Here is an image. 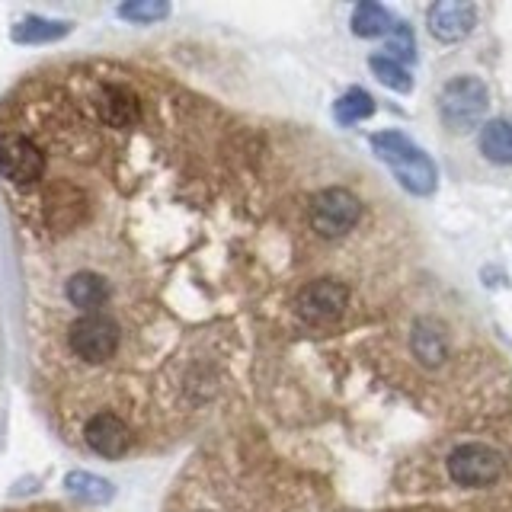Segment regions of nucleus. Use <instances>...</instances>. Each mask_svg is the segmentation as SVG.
Segmentation results:
<instances>
[{
    "instance_id": "obj_7",
    "label": "nucleus",
    "mask_w": 512,
    "mask_h": 512,
    "mask_svg": "<svg viewBox=\"0 0 512 512\" xmlns=\"http://www.w3.org/2000/svg\"><path fill=\"white\" fill-rule=\"evenodd\" d=\"M0 176L13 186H32L45 176V154L29 138H4L0 141Z\"/></svg>"
},
{
    "instance_id": "obj_13",
    "label": "nucleus",
    "mask_w": 512,
    "mask_h": 512,
    "mask_svg": "<svg viewBox=\"0 0 512 512\" xmlns=\"http://www.w3.org/2000/svg\"><path fill=\"white\" fill-rule=\"evenodd\" d=\"M64 490H68L77 503H90V506H100V503H109L116 490L106 477L100 474H90V471H71L64 477Z\"/></svg>"
},
{
    "instance_id": "obj_15",
    "label": "nucleus",
    "mask_w": 512,
    "mask_h": 512,
    "mask_svg": "<svg viewBox=\"0 0 512 512\" xmlns=\"http://www.w3.org/2000/svg\"><path fill=\"white\" fill-rule=\"evenodd\" d=\"M391 29H394V16L381 4H375V0H362V4L352 10V32L362 39L388 36Z\"/></svg>"
},
{
    "instance_id": "obj_8",
    "label": "nucleus",
    "mask_w": 512,
    "mask_h": 512,
    "mask_svg": "<svg viewBox=\"0 0 512 512\" xmlns=\"http://www.w3.org/2000/svg\"><path fill=\"white\" fill-rule=\"evenodd\" d=\"M477 26V7L471 0H439L429 7V32L439 42H461Z\"/></svg>"
},
{
    "instance_id": "obj_3",
    "label": "nucleus",
    "mask_w": 512,
    "mask_h": 512,
    "mask_svg": "<svg viewBox=\"0 0 512 512\" xmlns=\"http://www.w3.org/2000/svg\"><path fill=\"white\" fill-rule=\"evenodd\" d=\"M503 464L506 461L500 448H493L487 442H461L452 448L445 468L452 484L477 490V487H493L503 477Z\"/></svg>"
},
{
    "instance_id": "obj_10",
    "label": "nucleus",
    "mask_w": 512,
    "mask_h": 512,
    "mask_svg": "<svg viewBox=\"0 0 512 512\" xmlns=\"http://www.w3.org/2000/svg\"><path fill=\"white\" fill-rule=\"evenodd\" d=\"M96 109H100V119L109 128H119V132H128V128H135L138 119H141L138 96L128 90V87H122V84L103 87L100 100H96Z\"/></svg>"
},
{
    "instance_id": "obj_17",
    "label": "nucleus",
    "mask_w": 512,
    "mask_h": 512,
    "mask_svg": "<svg viewBox=\"0 0 512 512\" xmlns=\"http://www.w3.org/2000/svg\"><path fill=\"white\" fill-rule=\"evenodd\" d=\"M71 23H58V20H45V16H29V20L13 26V39L23 45H36V42H55L61 36H68Z\"/></svg>"
},
{
    "instance_id": "obj_11",
    "label": "nucleus",
    "mask_w": 512,
    "mask_h": 512,
    "mask_svg": "<svg viewBox=\"0 0 512 512\" xmlns=\"http://www.w3.org/2000/svg\"><path fill=\"white\" fill-rule=\"evenodd\" d=\"M84 192L74 186H58L52 196L45 199V221L52 231H71L84 218Z\"/></svg>"
},
{
    "instance_id": "obj_4",
    "label": "nucleus",
    "mask_w": 512,
    "mask_h": 512,
    "mask_svg": "<svg viewBox=\"0 0 512 512\" xmlns=\"http://www.w3.org/2000/svg\"><path fill=\"white\" fill-rule=\"evenodd\" d=\"M308 218H311V228L320 237L333 240V237H343L356 228L359 218H362V202L352 196L349 189L330 186V189H320L311 199Z\"/></svg>"
},
{
    "instance_id": "obj_5",
    "label": "nucleus",
    "mask_w": 512,
    "mask_h": 512,
    "mask_svg": "<svg viewBox=\"0 0 512 512\" xmlns=\"http://www.w3.org/2000/svg\"><path fill=\"white\" fill-rule=\"evenodd\" d=\"M119 340H122L119 324L116 320H109L106 314H80L71 324V333H68L71 352L84 362L112 359L119 349Z\"/></svg>"
},
{
    "instance_id": "obj_21",
    "label": "nucleus",
    "mask_w": 512,
    "mask_h": 512,
    "mask_svg": "<svg viewBox=\"0 0 512 512\" xmlns=\"http://www.w3.org/2000/svg\"><path fill=\"white\" fill-rule=\"evenodd\" d=\"M388 52L404 55L407 61L413 58V32H410V26H407V23H394L391 39H388Z\"/></svg>"
},
{
    "instance_id": "obj_2",
    "label": "nucleus",
    "mask_w": 512,
    "mask_h": 512,
    "mask_svg": "<svg viewBox=\"0 0 512 512\" xmlns=\"http://www.w3.org/2000/svg\"><path fill=\"white\" fill-rule=\"evenodd\" d=\"M487 106H490L487 84L480 77H471V74H461L455 80H448L439 93L442 122L448 128H455V132H468V128H474L480 119H484Z\"/></svg>"
},
{
    "instance_id": "obj_14",
    "label": "nucleus",
    "mask_w": 512,
    "mask_h": 512,
    "mask_svg": "<svg viewBox=\"0 0 512 512\" xmlns=\"http://www.w3.org/2000/svg\"><path fill=\"white\" fill-rule=\"evenodd\" d=\"M410 346H413V356L426 368H439L448 359V346H445L442 330L436 324H426V320H420V324L413 327Z\"/></svg>"
},
{
    "instance_id": "obj_18",
    "label": "nucleus",
    "mask_w": 512,
    "mask_h": 512,
    "mask_svg": "<svg viewBox=\"0 0 512 512\" xmlns=\"http://www.w3.org/2000/svg\"><path fill=\"white\" fill-rule=\"evenodd\" d=\"M372 112H375V100L365 90H359V87L343 93L340 100H336V106H333V116H336V122H340V125L362 122V119L372 116Z\"/></svg>"
},
{
    "instance_id": "obj_12",
    "label": "nucleus",
    "mask_w": 512,
    "mask_h": 512,
    "mask_svg": "<svg viewBox=\"0 0 512 512\" xmlns=\"http://www.w3.org/2000/svg\"><path fill=\"white\" fill-rule=\"evenodd\" d=\"M68 298L84 314H100V308L109 301V282L100 272H77L68 282Z\"/></svg>"
},
{
    "instance_id": "obj_16",
    "label": "nucleus",
    "mask_w": 512,
    "mask_h": 512,
    "mask_svg": "<svg viewBox=\"0 0 512 512\" xmlns=\"http://www.w3.org/2000/svg\"><path fill=\"white\" fill-rule=\"evenodd\" d=\"M480 154L493 164H512V122L496 119L480 132Z\"/></svg>"
},
{
    "instance_id": "obj_1",
    "label": "nucleus",
    "mask_w": 512,
    "mask_h": 512,
    "mask_svg": "<svg viewBox=\"0 0 512 512\" xmlns=\"http://www.w3.org/2000/svg\"><path fill=\"white\" fill-rule=\"evenodd\" d=\"M372 148L375 154L384 160V164L391 167V173L400 180V186H404L407 192H413V196H429L432 189H436V164L416 148V144L400 135V132H378L372 138Z\"/></svg>"
},
{
    "instance_id": "obj_20",
    "label": "nucleus",
    "mask_w": 512,
    "mask_h": 512,
    "mask_svg": "<svg viewBox=\"0 0 512 512\" xmlns=\"http://www.w3.org/2000/svg\"><path fill=\"white\" fill-rule=\"evenodd\" d=\"M167 13H170V4H160V0H132V4L119 7L122 20H132V23H157V20H164Z\"/></svg>"
},
{
    "instance_id": "obj_19",
    "label": "nucleus",
    "mask_w": 512,
    "mask_h": 512,
    "mask_svg": "<svg viewBox=\"0 0 512 512\" xmlns=\"http://www.w3.org/2000/svg\"><path fill=\"white\" fill-rule=\"evenodd\" d=\"M368 68L375 71V77L381 80L384 87H391L397 93H410L413 80H410V74L404 68H400V61H394L388 55H372V58H368Z\"/></svg>"
},
{
    "instance_id": "obj_6",
    "label": "nucleus",
    "mask_w": 512,
    "mask_h": 512,
    "mask_svg": "<svg viewBox=\"0 0 512 512\" xmlns=\"http://www.w3.org/2000/svg\"><path fill=\"white\" fill-rule=\"evenodd\" d=\"M349 308V288L336 279H320V282H308L295 298V311L304 324L324 327L340 320Z\"/></svg>"
},
{
    "instance_id": "obj_9",
    "label": "nucleus",
    "mask_w": 512,
    "mask_h": 512,
    "mask_svg": "<svg viewBox=\"0 0 512 512\" xmlns=\"http://www.w3.org/2000/svg\"><path fill=\"white\" fill-rule=\"evenodd\" d=\"M84 442L103 458H122L132 448V429L116 413H96L84 426Z\"/></svg>"
}]
</instances>
